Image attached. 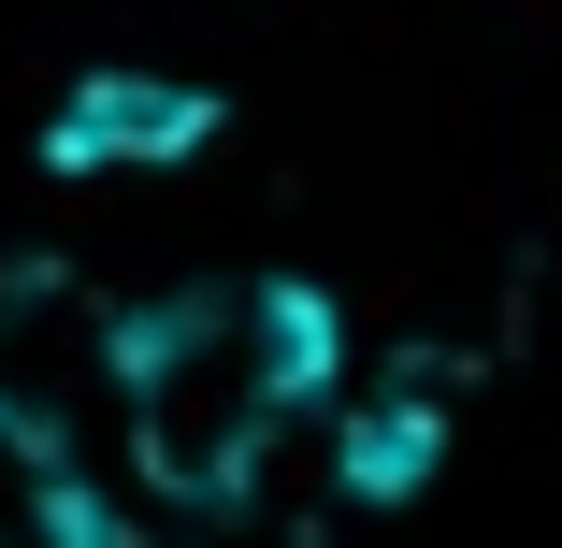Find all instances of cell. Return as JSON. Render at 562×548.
<instances>
[{"label": "cell", "instance_id": "cell-1", "mask_svg": "<svg viewBox=\"0 0 562 548\" xmlns=\"http://www.w3.org/2000/svg\"><path fill=\"white\" fill-rule=\"evenodd\" d=\"M331 390H347V317L317 275H202L116 303V462L173 519L246 505Z\"/></svg>", "mask_w": 562, "mask_h": 548}, {"label": "cell", "instance_id": "cell-2", "mask_svg": "<svg viewBox=\"0 0 562 548\" xmlns=\"http://www.w3.org/2000/svg\"><path fill=\"white\" fill-rule=\"evenodd\" d=\"M0 448L30 477L116 462V303L87 275H0Z\"/></svg>", "mask_w": 562, "mask_h": 548}, {"label": "cell", "instance_id": "cell-3", "mask_svg": "<svg viewBox=\"0 0 562 548\" xmlns=\"http://www.w3.org/2000/svg\"><path fill=\"white\" fill-rule=\"evenodd\" d=\"M216 145V87H188V72H87L58 116H44V174H173V159H202Z\"/></svg>", "mask_w": 562, "mask_h": 548}, {"label": "cell", "instance_id": "cell-4", "mask_svg": "<svg viewBox=\"0 0 562 548\" xmlns=\"http://www.w3.org/2000/svg\"><path fill=\"white\" fill-rule=\"evenodd\" d=\"M317 418H331V491H347V505H404V491L447 462V390H432V376H375L361 404L331 390Z\"/></svg>", "mask_w": 562, "mask_h": 548}]
</instances>
